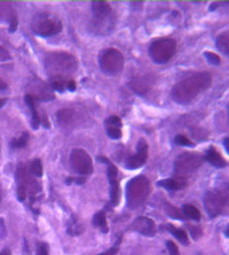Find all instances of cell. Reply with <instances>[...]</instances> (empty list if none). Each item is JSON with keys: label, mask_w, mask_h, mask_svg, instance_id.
I'll list each match as a JSON object with an SVG mask.
<instances>
[{"label": "cell", "mask_w": 229, "mask_h": 255, "mask_svg": "<svg viewBox=\"0 0 229 255\" xmlns=\"http://www.w3.org/2000/svg\"><path fill=\"white\" fill-rule=\"evenodd\" d=\"M106 132L113 140H118L122 136V121L117 116H111L105 121Z\"/></svg>", "instance_id": "cell-18"}, {"label": "cell", "mask_w": 229, "mask_h": 255, "mask_svg": "<svg viewBox=\"0 0 229 255\" xmlns=\"http://www.w3.org/2000/svg\"><path fill=\"white\" fill-rule=\"evenodd\" d=\"M182 215L188 216L190 219L193 220H200L201 219V214L198 211L197 208L192 204H185V206L182 207Z\"/></svg>", "instance_id": "cell-28"}, {"label": "cell", "mask_w": 229, "mask_h": 255, "mask_svg": "<svg viewBox=\"0 0 229 255\" xmlns=\"http://www.w3.org/2000/svg\"><path fill=\"white\" fill-rule=\"evenodd\" d=\"M204 163V157L201 153L197 152H185L181 153L174 161V172L178 177L186 176L189 173H193L201 167Z\"/></svg>", "instance_id": "cell-9"}, {"label": "cell", "mask_w": 229, "mask_h": 255, "mask_svg": "<svg viewBox=\"0 0 229 255\" xmlns=\"http://www.w3.org/2000/svg\"><path fill=\"white\" fill-rule=\"evenodd\" d=\"M78 120V116L73 109H61L57 112L58 124L63 128L73 127Z\"/></svg>", "instance_id": "cell-19"}, {"label": "cell", "mask_w": 229, "mask_h": 255, "mask_svg": "<svg viewBox=\"0 0 229 255\" xmlns=\"http://www.w3.org/2000/svg\"><path fill=\"white\" fill-rule=\"evenodd\" d=\"M174 141H176V144H178V145H184V146L192 145V141H190L186 136H182V134H178Z\"/></svg>", "instance_id": "cell-35"}, {"label": "cell", "mask_w": 229, "mask_h": 255, "mask_svg": "<svg viewBox=\"0 0 229 255\" xmlns=\"http://www.w3.org/2000/svg\"><path fill=\"white\" fill-rule=\"evenodd\" d=\"M50 88L57 92H66V90H75V81L67 77H51L50 78Z\"/></svg>", "instance_id": "cell-17"}, {"label": "cell", "mask_w": 229, "mask_h": 255, "mask_svg": "<svg viewBox=\"0 0 229 255\" xmlns=\"http://www.w3.org/2000/svg\"><path fill=\"white\" fill-rule=\"evenodd\" d=\"M205 210L211 218L221 215L228 204V194L227 191H208L204 198Z\"/></svg>", "instance_id": "cell-10"}, {"label": "cell", "mask_w": 229, "mask_h": 255, "mask_svg": "<svg viewBox=\"0 0 229 255\" xmlns=\"http://www.w3.org/2000/svg\"><path fill=\"white\" fill-rule=\"evenodd\" d=\"M24 101H26L27 106L30 108V110H31V125L34 129H36V128L39 127L40 125V116H39V112H38V109H36V105H35V101L32 100L30 96H27L24 97Z\"/></svg>", "instance_id": "cell-22"}, {"label": "cell", "mask_w": 229, "mask_h": 255, "mask_svg": "<svg viewBox=\"0 0 229 255\" xmlns=\"http://www.w3.org/2000/svg\"><path fill=\"white\" fill-rule=\"evenodd\" d=\"M27 142H28V133L24 132L22 133V136L18 137V138H15V140H12L11 146H12L13 149H20V148H23V146H26Z\"/></svg>", "instance_id": "cell-30"}, {"label": "cell", "mask_w": 229, "mask_h": 255, "mask_svg": "<svg viewBox=\"0 0 229 255\" xmlns=\"http://www.w3.org/2000/svg\"><path fill=\"white\" fill-rule=\"evenodd\" d=\"M16 18V13L13 11L9 3L0 1V20H8L11 22L12 19Z\"/></svg>", "instance_id": "cell-23"}, {"label": "cell", "mask_w": 229, "mask_h": 255, "mask_svg": "<svg viewBox=\"0 0 229 255\" xmlns=\"http://www.w3.org/2000/svg\"><path fill=\"white\" fill-rule=\"evenodd\" d=\"M31 28L36 35L53 36L59 34L63 28L61 19L50 12L36 13L31 22Z\"/></svg>", "instance_id": "cell-5"}, {"label": "cell", "mask_w": 229, "mask_h": 255, "mask_svg": "<svg viewBox=\"0 0 229 255\" xmlns=\"http://www.w3.org/2000/svg\"><path fill=\"white\" fill-rule=\"evenodd\" d=\"M217 47L223 51L224 54L229 53V32L224 31L223 34L217 36Z\"/></svg>", "instance_id": "cell-27"}, {"label": "cell", "mask_w": 229, "mask_h": 255, "mask_svg": "<svg viewBox=\"0 0 229 255\" xmlns=\"http://www.w3.org/2000/svg\"><path fill=\"white\" fill-rule=\"evenodd\" d=\"M5 89H7V82L3 78H0V90H5Z\"/></svg>", "instance_id": "cell-38"}, {"label": "cell", "mask_w": 229, "mask_h": 255, "mask_svg": "<svg viewBox=\"0 0 229 255\" xmlns=\"http://www.w3.org/2000/svg\"><path fill=\"white\" fill-rule=\"evenodd\" d=\"M36 255H49V245L40 242L36 246Z\"/></svg>", "instance_id": "cell-33"}, {"label": "cell", "mask_w": 229, "mask_h": 255, "mask_svg": "<svg viewBox=\"0 0 229 255\" xmlns=\"http://www.w3.org/2000/svg\"><path fill=\"white\" fill-rule=\"evenodd\" d=\"M150 181L144 175L133 177L126 185V202L129 208H138L146 202L150 195Z\"/></svg>", "instance_id": "cell-4"}, {"label": "cell", "mask_w": 229, "mask_h": 255, "mask_svg": "<svg viewBox=\"0 0 229 255\" xmlns=\"http://www.w3.org/2000/svg\"><path fill=\"white\" fill-rule=\"evenodd\" d=\"M130 230L136 231V233L146 235V237H153L155 235V223L154 220L146 216H138L134 222H133Z\"/></svg>", "instance_id": "cell-15"}, {"label": "cell", "mask_w": 229, "mask_h": 255, "mask_svg": "<svg viewBox=\"0 0 229 255\" xmlns=\"http://www.w3.org/2000/svg\"><path fill=\"white\" fill-rule=\"evenodd\" d=\"M166 208H167V215L169 216L176 218V219H182V218H184V215L181 214L180 210H178V208H176V207L170 206V204H167L166 203Z\"/></svg>", "instance_id": "cell-31"}, {"label": "cell", "mask_w": 229, "mask_h": 255, "mask_svg": "<svg viewBox=\"0 0 229 255\" xmlns=\"http://www.w3.org/2000/svg\"><path fill=\"white\" fill-rule=\"evenodd\" d=\"M28 171H30V173H31L32 176L35 177H40L43 175V167H42V163H40L39 158H35V160L32 161L30 168H28Z\"/></svg>", "instance_id": "cell-29"}, {"label": "cell", "mask_w": 229, "mask_h": 255, "mask_svg": "<svg viewBox=\"0 0 229 255\" xmlns=\"http://www.w3.org/2000/svg\"><path fill=\"white\" fill-rule=\"evenodd\" d=\"M148 152H149L148 142H146V140L141 138L137 144V153L126 161V168L128 169H137V168L142 167L148 160Z\"/></svg>", "instance_id": "cell-14"}, {"label": "cell", "mask_w": 229, "mask_h": 255, "mask_svg": "<svg viewBox=\"0 0 229 255\" xmlns=\"http://www.w3.org/2000/svg\"><path fill=\"white\" fill-rule=\"evenodd\" d=\"M167 230L172 233V235L176 239H178L182 245H185V246H188L189 245V239H188V234L184 231V230H181V229H177V227H174V226H169L167 227Z\"/></svg>", "instance_id": "cell-26"}, {"label": "cell", "mask_w": 229, "mask_h": 255, "mask_svg": "<svg viewBox=\"0 0 229 255\" xmlns=\"http://www.w3.org/2000/svg\"><path fill=\"white\" fill-rule=\"evenodd\" d=\"M70 164L73 169L79 175H90L93 172V160L90 157V154L83 149H76L71 150L70 154Z\"/></svg>", "instance_id": "cell-12"}, {"label": "cell", "mask_w": 229, "mask_h": 255, "mask_svg": "<svg viewBox=\"0 0 229 255\" xmlns=\"http://www.w3.org/2000/svg\"><path fill=\"white\" fill-rule=\"evenodd\" d=\"M205 160H207L208 163H211L212 165H215V167L223 168L227 165V161H225V158L221 156L219 152L216 150L215 146H211L209 150H208L207 156H205Z\"/></svg>", "instance_id": "cell-21"}, {"label": "cell", "mask_w": 229, "mask_h": 255, "mask_svg": "<svg viewBox=\"0 0 229 255\" xmlns=\"http://www.w3.org/2000/svg\"><path fill=\"white\" fill-rule=\"evenodd\" d=\"M204 57L207 58L208 62H211L213 65H220L221 63V58L215 53H205L204 54Z\"/></svg>", "instance_id": "cell-32"}, {"label": "cell", "mask_w": 229, "mask_h": 255, "mask_svg": "<svg viewBox=\"0 0 229 255\" xmlns=\"http://www.w3.org/2000/svg\"><path fill=\"white\" fill-rule=\"evenodd\" d=\"M67 233L75 237V235H80L83 233V225L80 223L79 219L76 218L75 215L71 216L70 223H69V227H67Z\"/></svg>", "instance_id": "cell-24"}, {"label": "cell", "mask_w": 229, "mask_h": 255, "mask_svg": "<svg viewBox=\"0 0 229 255\" xmlns=\"http://www.w3.org/2000/svg\"><path fill=\"white\" fill-rule=\"evenodd\" d=\"M177 49L176 40L172 38H158L152 42L149 54L152 59L157 63H166L174 55Z\"/></svg>", "instance_id": "cell-8"}, {"label": "cell", "mask_w": 229, "mask_h": 255, "mask_svg": "<svg viewBox=\"0 0 229 255\" xmlns=\"http://www.w3.org/2000/svg\"><path fill=\"white\" fill-rule=\"evenodd\" d=\"M159 187H162L165 189H169V191H178V189H182L186 187V180L184 177H170V179H166V180L158 181Z\"/></svg>", "instance_id": "cell-20"}, {"label": "cell", "mask_w": 229, "mask_h": 255, "mask_svg": "<svg viewBox=\"0 0 229 255\" xmlns=\"http://www.w3.org/2000/svg\"><path fill=\"white\" fill-rule=\"evenodd\" d=\"M99 161L107 164V177H109V184H110V202L111 206L115 207L119 204L121 199V187L118 180V169L114 164H111L106 157H99Z\"/></svg>", "instance_id": "cell-13"}, {"label": "cell", "mask_w": 229, "mask_h": 255, "mask_svg": "<svg viewBox=\"0 0 229 255\" xmlns=\"http://www.w3.org/2000/svg\"><path fill=\"white\" fill-rule=\"evenodd\" d=\"M93 223L95 227L101 230L102 233H107L109 231V227H107V222H106V214L103 211L97 212L93 218Z\"/></svg>", "instance_id": "cell-25"}, {"label": "cell", "mask_w": 229, "mask_h": 255, "mask_svg": "<svg viewBox=\"0 0 229 255\" xmlns=\"http://www.w3.org/2000/svg\"><path fill=\"white\" fill-rule=\"evenodd\" d=\"M5 102H7L5 98H0V108H3V106L5 105Z\"/></svg>", "instance_id": "cell-40"}, {"label": "cell", "mask_w": 229, "mask_h": 255, "mask_svg": "<svg viewBox=\"0 0 229 255\" xmlns=\"http://www.w3.org/2000/svg\"><path fill=\"white\" fill-rule=\"evenodd\" d=\"M44 67L51 77H67L76 70L78 61L73 54L65 51H51L44 57Z\"/></svg>", "instance_id": "cell-3"}, {"label": "cell", "mask_w": 229, "mask_h": 255, "mask_svg": "<svg viewBox=\"0 0 229 255\" xmlns=\"http://www.w3.org/2000/svg\"><path fill=\"white\" fill-rule=\"evenodd\" d=\"M16 179H18V189L16 195L20 202H26L27 198H30V206L32 211L38 214L40 200H42V184L39 180H36L35 176H32L28 168L24 164H19L16 169Z\"/></svg>", "instance_id": "cell-2"}, {"label": "cell", "mask_w": 229, "mask_h": 255, "mask_svg": "<svg viewBox=\"0 0 229 255\" xmlns=\"http://www.w3.org/2000/svg\"><path fill=\"white\" fill-rule=\"evenodd\" d=\"M166 247H167V251H169V254L170 255H181L180 250H178V247H177V245L174 242H172V241H167Z\"/></svg>", "instance_id": "cell-34"}, {"label": "cell", "mask_w": 229, "mask_h": 255, "mask_svg": "<svg viewBox=\"0 0 229 255\" xmlns=\"http://www.w3.org/2000/svg\"><path fill=\"white\" fill-rule=\"evenodd\" d=\"M91 12L94 28L98 30V34H103V30H106V32L113 31V9L107 1H93Z\"/></svg>", "instance_id": "cell-6"}, {"label": "cell", "mask_w": 229, "mask_h": 255, "mask_svg": "<svg viewBox=\"0 0 229 255\" xmlns=\"http://www.w3.org/2000/svg\"><path fill=\"white\" fill-rule=\"evenodd\" d=\"M1 199H3V188H1V184H0V202H1Z\"/></svg>", "instance_id": "cell-41"}, {"label": "cell", "mask_w": 229, "mask_h": 255, "mask_svg": "<svg viewBox=\"0 0 229 255\" xmlns=\"http://www.w3.org/2000/svg\"><path fill=\"white\" fill-rule=\"evenodd\" d=\"M118 243H117L114 247H111V249H109V250L105 251V253H102V254H98V255H115L117 253H118Z\"/></svg>", "instance_id": "cell-37"}, {"label": "cell", "mask_w": 229, "mask_h": 255, "mask_svg": "<svg viewBox=\"0 0 229 255\" xmlns=\"http://www.w3.org/2000/svg\"><path fill=\"white\" fill-rule=\"evenodd\" d=\"M9 59H11V55H9L8 51H7L4 47H1V46H0V61L4 62V61H9Z\"/></svg>", "instance_id": "cell-36"}, {"label": "cell", "mask_w": 229, "mask_h": 255, "mask_svg": "<svg viewBox=\"0 0 229 255\" xmlns=\"http://www.w3.org/2000/svg\"><path fill=\"white\" fill-rule=\"evenodd\" d=\"M98 65L106 74H118L119 71L124 69V55L117 49H105L103 51H101L99 57H98Z\"/></svg>", "instance_id": "cell-7"}, {"label": "cell", "mask_w": 229, "mask_h": 255, "mask_svg": "<svg viewBox=\"0 0 229 255\" xmlns=\"http://www.w3.org/2000/svg\"><path fill=\"white\" fill-rule=\"evenodd\" d=\"M27 96H30L34 101H51L55 97L50 85L39 78H34L28 82Z\"/></svg>", "instance_id": "cell-11"}, {"label": "cell", "mask_w": 229, "mask_h": 255, "mask_svg": "<svg viewBox=\"0 0 229 255\" xmlns=\"http://www.w3.org/2000/svg\"><path fill=\"white\" fill-rule=\"evenodd\" d=\"M154 85V77L153 75H145V77H138L129 82V86L133 92L137 94H146L149 92L152 86Z\"/></svg>", "instance_id": "cell-16"}, {"label": "cell", "mask_w": 229, "mask_h": 255, "mask_svg": "<svg viewBox=\"0 0 229 255\" xmlns=\"http://www.w3.org/2000/svg\"><path fill=\"white\" fill-rule=\"evenodd\" d=\"M0 255H11V250L9 249H4V250L0 251Z\"/></svg>", "instance_id": "cell-39"}, {"label": "cell", "mask_w": 229, "mask_h": 255, "mask_svg": "<svg viewBox=\"0 0 229 255\" xmlns=\"http://www.w3.org/2000/svg\"><path fill=\"white\" fill-rule=\"evenodd\" d=\"M212 84V77L207 71H197L178 81L172 89V98L177 104L186 105L207 90Z\"/></svg>", "instance_id": "cell-1"}]
</instances>
